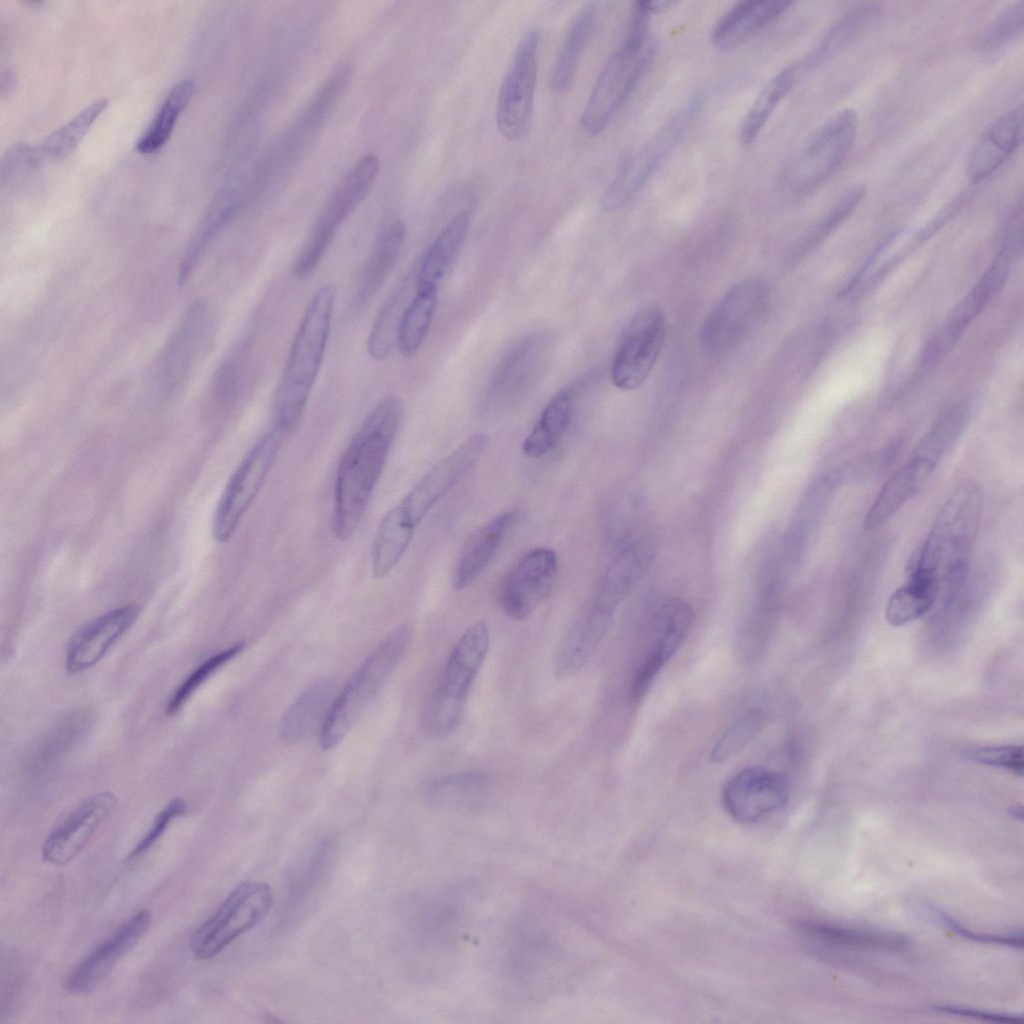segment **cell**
Wrapping results in <instances>:
<instances>
[{
  "label": "cell",
  "mask_w": 1024,
  "mask_h": 1024,
  "mask_svg": "<svg viewBox=\"0 0 1024 1024\" xmlns=\"http://www.w3.org/2000/svg\"><path fill=\"white\" fill-rule=\"evenodd\" d=\"M410 641L406 625L395 627L367 656L335 696L320 729L323 749L335 747L383 687Z\"/></svg>",
  "instance_id": "cell-5"
},
{
  "label": "cell",
  "mask_w": 1024,
  "mask_h": 1024,
  "mask_svg": "<svg viewBox=\"0 0 1024 1024\" xmlns=\"http://www.w3.org/2000/svg\"><path fill=\"white\" fill-rule=\"evenodd\" d=\"M936 466L913 451L911 457L885 482L871 503L864 518V528L875 530L884 525L922 488Z\"/></svg>",
  "instance_id": "cell-28"
},
{
  "label": "cell",
  "mask_w": 1024,
  "mask_h": 1024,
  "mask_svg": "<svg viewBox=\"0 0 1024 1024\" xmlns=\"http://www.w3.org/2000/svg\"><path fill=\"white\" fill-rule=\"evenodd\" d=\"M379 172V159L362 157L325 203L293 266L295 276L310 275L322 262L344 221L366 198Z\"/></svg>",
  "instance_id": "cell-8"
},
{
  "label": "cell",
  "mask_w": 1024,
  "mask_h": 1024,
  "mask_svg": "<svg viewBox=\"0 0 1024 1024\" xmlns=\"http://www.w3.org/2000/svg\"><path fill=\"white\" fill-rule=\"evenodd\" d=\"M139 613L138 605L126 604L79 626L71 635L65 651L68 673L76 674L98 663L133 625Z\"/></svg>",
  "instance_id": "cell-23"
},
{
  "label": "cell",
  "mask_w": 1024,
  "mask_h": 1024,
  "mask_svg": "<svg viewBox=\"0 0 1024 1024\" xmlns=\"http://www.w3.org/2000/svg\"><path fill=\"white\" fill-rule=\"evenodd\" d=\"M983 508L981 490L973 483L958 486L945 501L926 538L909 559L907 571L934 578L940 592L958 589L968 576L970 557Z\"/></svg>",
  "instance_id": "cell-3"
},
{
  "label": "cell",
  "mask_w": 1024,
  "mask_h": 1024,
  "mask_svg": "<svg viewBox=\"0 0 1024 1024\" xmlns=\"http://www.w3.org/2000/svg\"><path fill=\"white\" fill-rule=\"evenodd\" d=\"M403 290L395 291L380 307L371 327L367 349L371 358L385 359L396 344L402 308Z\"/></svg>",
  "instance_id": "cell-45"
},
{
  "label": "cell",
  "mask_w": 1024,
  "mask_h": 1024,
  "mask_svg": "<svg viewBox=\"0 0 1024 1024\" xmlns=\"http://www.w3.org/2000/svg\"><path fill=\"white\" fill-rule=\"evenodd\" d=\"M700 105L699 99L692 100L623 160L601 198L604 211L623 207L649 182L684 137Z\"/></svg>",
  "instance_id": "cell-9"
},
{
  "label": "cell",
  "mask_w": 1024,
  "mask_h": 1024,
  "mask_svg": "<svg viewBox=\"0 0 1024 1024\" xmlns=\"http://www.w3.org/2000/svg\"><path fill=\"white\" fill-rule=\"evenodd\" d=\"M798 929L811 939L854 948L898 952L908 945L907 939L897 933L810 921L799 923Z\"/></svg>",
  "instance_id": "cell-35"
},
{
  "label": "cell",
  "mask_w": 1024,
  "mask_h": 1024,
  "mask_svg": "<svg viewBox=\"0 0 1024 1024\" xmlns=\"http://www.w3.org/2000/svg\"><path fill=\"white\" fill-rule=\"evenodd\" d=\"M194 91L195 82L192 79H183L170 90L136 143L135 148L139 153L152 154L166 144Z\"/></svg>",
  "instance_id": "cell-38"
},
{
  "label": "cell",
  "mask_w": 1024,
  "mask_h": 1024,
  "mask_svg": "<svg viewBox=\"0 0 1024 1024\" xmlns=\"http://www.w3.org/2000/svg\"><path fill=\"white\" fill-rule=\"evenodd\" d=\"M766 300V286L758 279L731 287L704 323L701 341L705 350L721 355L735 347L758 320Z\"/></svg>",
  "instance_id": "cell-15"
},
{
  "label": "cell",
  "mask_w": 1024,
  "mask_h": 1024,
  "mask_svg": "<svg viewBox=\"0 0 1024 1024\" xmlns=\"http://www.w3.org/2000/svg\"><path fill=\"white\" fill-rule=\"evenodd\" d=\"M284 437L271 428L250 448L229 478L214 511L213 538L225 543L260 492L281 449Z\"/></svg>",
  "instance_id": "cell-10"
},
{
  "label": "cell",
  "mask_w": 1024,
  "mask_h": 1024,
  "mask_svg": "<svg viewBox=\"0 0 1024 1024\" xmlns=\"http://www.w3.org/2000/svg\"><path fill=\"white\" fill-rule=\"evenodd\" d=\"M764 714L760 709H751L733 722L713 745L710 759L722 763L742 750L761 730Z\"/></svg>",
  "instance_id": "cell-47"
},
{
  "label": "cell",
  "mask_w": 1024,
  "mask_h": 1024,
  "mask_svg": "<svg viewBox=\"0 0 1024 1024\" xmlns=\"http://www.w3.org/2000/svg\"><path fill=\"white\" fill-rule=\"evenodd\" d=\"M182 798L172 799L154 818L150 828L126 857L131 862L146 853L166 832L171 823L186 812Z\"/></svg>",
  "instance_id": "cell-51"
},
{
  "label": "cell",
  "mask_w": 1024,
  "mask_h": 1024,
  "mask_svg": "<svg viewBox=\"0 0 1024 1024\" xmlns=\"http://www.w3.org/2000/svg\"><path fill=\"white\" fill-rule=\"evenodd\" d=\"M932 1009H934L935 1011L941 1012V1013L953 1014V1015L964 1016V1017H970V1018L986 1020V1021H990V1022L1009 1023V1024H1015V1023H1022L1023 1022V1019L1021 1017H1018V1016L1002 1014V1013H995V1012H989V1011L978 1010V1009H974V1008L962 1007V1006H956V1005H946V1004L934 1005V1006H932Z\"/></svg>",
  "instance_id": "cell-56"
},
{
  "label": "cell",
  "mask_w": 1024,
  "mask_h": 1024,
  "mask_svg": "<svg viewBox=\"0 0 1024 1024\" xmlns=\"http://www.w3.org/2000/svg\"><path fill=\"white\" fill-rule=\"evenodd\" d=\"M44 163L37 146L33 147L27 143H17L4 155L1 162V183L2 185H15L30 175Z\"/></svg>",
  "instance_id": "cell-49"
},
{
  "label": "cell",
  "mask_w": 1024,
  "mask_h": 1024,
  "mask_svg": "<svg viewBox=\"0 0 1024 1024\" xmlns=\"http://www.w3.org/2000/svg\"><path fill=\"white\" fill-rule=\"evenodd\" d=\"M540 41L538 29L524 34L500 85L496 125L502 137L510 142L523 140L531 128Z\"/></svg>",
  "instance_id": "cell-12"
},
{
  "label": "cell",
  "mask_w": 1024,
  "mask_h": 1024,
  "mask_svg": "<svg viewBox=\"0 0 1024 1024\" xmlns=\"http://www.w3.org/2000/svg\"><path fill=\"white\" fill-rule=\"evenodd\" d=\"M210 330L208 304L198 300L186 310L161 355L159 373L165 384L182 383L204 349Z\"/></svg>",
  "instance_id": "cell-24"
},
{
  "label": "cell",
  "mask_w": 1024,
  "mask_h": 1024,
  "mask_svg": "<svg viewBox=\"0 0 1024 1024\" xmlns=\"http://www.w3.org/2000/svg\"><path fill=\"white\" fill-rule=\"evenodd\" d=\"M1023 135L1020 104L988 127L976 142L968 160V175L978 183L997 171L1017 150Z\"/></svg>",
  "instance_id": "cell-26"
},
{
  "label": "cell",
  "mask_w": 1024,
  "mask_h": 1024,
  "mask_svg": "<svg viewBox=\"0 0 1024 1024\" xmlns=\"http://www.w3.org/2000/svg\"><path fill=\"white\" fill-rule=\"evenodd\" d=\"M108 105L104 98L95 100L80 111L37 146L43 161H61L69 157L81 143L91 126L103 113Z\"/></svg>",
  "instance_id": "cell-40"
},
{
  "label": "cell",
  "mask_w": 1024,
  "mask_h": 1024,
  "mask_svg": "<svg viewBox=\"0 0 1024 1024\" xmlns=\"http://www.w3.org/2000/svg\"><path fill=\"white\" fill-rule=\"evenodd\" d=\"M543 339L538 336L527 337L508 355L501 364L493 379L494 396L505 397L520 388L521 382L527 377V370L532 369L535 356L541 352Z\"/></svg>",
  "instance_id": "cell-44"
},
{
  "label": "cell",
  "mask_w": 1024,
  "mask_h": 1024,
  "mask_svg": "<svg viewBox=\"0 0 1024 1024\" xmlns=\"http://www.w3.org/2000/svg\"><path fill=\"white\" fill-rule=\"evenodd\" d=\"M721 797L731 818L743 824L756 823L786 805L789 783L783 774L775 770L747 767L726 782Z\"/></svg>",
  "instance_id": "cell-16"
},
{
  "label": "cell",
  "mask_w": 1024,
  "mask_h": 1024,
  "mask_svg": "<svg viewBox=\"0 0 1024 1024\" xmlns=\"http://www.w3.org/2000/svg\"><path fill=\"white\" fill-rule=\"evenodd\" d=\"M793 5L787 0H747L734 5L712 31L714 46L735 49L776 21Z\"/></svg>",
  "instance_id": "cell-27"
},
{
  "label": "cell",
  "mask_w": 1024,
  "mask_h": 1024,
  "mask_svg": "<svg viewBox=\"0 0 1024 1024\" xmlns=\"http://www.w3.org/2000/svg\"><path fill=\"white\" fill-rule=\"evenodd\" d=\"M238 206L237 201L225 195L220 196L212 203L183 253L178 272L179 285L186 283L217 235L232 219Z\"/></svg>",
  "instance_id": "cell-37"
},
{
  "label": "cell",
  "mask_w": 1024,
  "mask_h": 1024,
  "mask_svg": "<svg viewBox=\"0 0 1024 1024\" xmlns=\"http://www.w3.org/2000/svg\"><path fill=\"white\" fill-rule=\"evenodd\" d=\"M969 415L970 405L967 402H958L949 406L920 440L914 451L937 465L959 438Z\"/></svg>",
  "instance_id": "cell-43"
},
{
  "label": "cell",
  "mask_w": 1024,
  "mask_h": 1024,
  "mask_svg": "<svg viewBox=\"0 0 1024 1024\" xmlns=\"http://www.w3.org/2000/svg\"><path fill=\"white\" fill-rule=\"evenodd\" d=\"M573 412V398L568 390H561L547 403L540 417L525 438L522 450L530 458H539L550 452L567 430Z\"/></svg>",
  "instance_id": "cell-36"
},
{
  "label": "cell",
  "mask_w": 1024,
  "mask_h": 1024,
  "mask_svg": "<svg viewBox=\"0 0 1024 1024\" xmlns=\"http://www.w3.org/2000/svg\"><path fill=\"white\" fill-rule=\"evenodd\" d=\"M650 14L643 1L634 3L626 35L600 70L583 108L580 124L587 135L607 128L653 62L658 42L647 32Z\"/></svg>",
  "instance_id": "cell-4"
},
{
  "label": "cell",
  "mask_w": 1024,
  "mask_h": 1024,
  "mask_svg": "<svg viewBox=\"0 0 1024 1024\" xmlns=\"http://www.w3.org/2000/svg\"><path fill=\"white\" fill-rule=\"evenodd\" d=\"M438 302V290L416 291L405 307L396 345L404 357H412L421 348L430 330Z\"/></svg>",
  "instance_id": "cell-41"
},
{
  "label": "cell",
  "mask_w": 1024,
  "mask_h": 1024,
  "mask_svg": "<svg viewBox=\"0 0 1024 1024\" xmlns=\"http://www.w3.org/2000/svg\"><path fill=\"white\" fill-rule=\"evenodd\" d=\"M558 574V558L548 548L527 552L502 580L498 601L512 619L523 620L546 599Z\"/></svg>",
  "instance_id": "cell-18"
},
{
  "label": "cell",
  "mask_w": 1024,
  "mask_h": 1024,
  "mask_svg": "<svg viewBox=\"0 0 1024 1024\" xmlns=\"http://www.w3.org/2000/svg\"><path fill=\"white\" fill-rule=\"evenodd\" d=\"M273 901V892L267 883H241L192 933L189 940L192 954L199 960L214 958L235 939L262 922Z\"/></svg>",
  "instance_id": "cell-7"
},
{
  "label": "cell",
  "mask_w": 1024,
  "mask_h": 1024,
  "mask_svg": "<svg viewBox=\"0 0 1024 1024\" xmlns=\"http://www.w3.org/2000/svg\"><path fill=\"white\" fill-rule=\"evenodd\" d=\"M938 582L919 571H907V580L889 597L885 618L891 626H903L925 615L940 595Z\"/></svg>",
  "instance_id": "cell-33"
},
{
  "label": "cell",
  "mask_w": 1024,
  "mask_h": 1024,
  "mask_svg": "<svg viewBox=\"0 0 1024 1024\" xmlns=\"http://www.w3.org/2000/svg\"><path fill=\"white\" fill-rule=\"evenodd\" d=\"M597 19L598 4L589 2L578 11L571 21L551 71L550 82L554 91L565 92L572 85Z\"/></svg>",
  "instance_id": "cell-31"
},
{
  "label": "cell",
  "mask_w": 1024,
  "mask_h": 1024,
  "mask_svg": "<svg viewBox=\"0 0 1024 1024\" xmlns=\"http://www.w3.org/2000/svg\"><path fill=\"white\" fill-rule=\"evenodd\" d=\"M693 609L681 598H669L650 614L645 625L643 650L634 668L629 700L637 704L679 649L693 623Z\"/></svg>",
  "instance_id": "cell-13"
},
{
  "label": "cell",
  "mask_w": 1024,
  "mask_h": 1024,
  "mask_svg": "<svg viewBox=\"0 0 1024 1024\" xmlns=\"http://www.w3.org/2000/svg\"><path fill=\"white\" fill-rule=\"evenodd\" d=\"M933 913L935 914V916H937L939 921L943 925H945L949 930L965 939L979 943L1002 945L1016 949H1021L1023 947V936L1021 932H1015L1012 934L1005 935L983 934L969 930L968 928L964 927L962 924L957 922L954 918H952L943 911L934 908Z\"/></svg>",
  "instance_id": "cell-53"
},
{
  "label": "cell",
  "mask_w": 1024,
  "mask_h": 1024,
  "mask_svg": "<svg viewBox=\"0 0 1024 1024\" xmlns=\"http://www.w3.org/2000/svg\"><path fill=\"white\" fill-rule=\"evenodd\" d=\"M117 803L111 792H100L84 799L47 834L42 845L43 859L52 865H66L87 845Z\"/></svg>",
  "instance_id": "cell-21"
},
{
  "label": "cell",
  "mask_w": 1024,
  "mask_h": 1024,
  "mask_svg": "<svg viewBox=\"0 0 1024 1024\" xmlns=\"http://www.w3.org/2000/svg\"><path fill=\"white\" fill-rule=\"evenodd\" d=\"M403 415L402 401L383 398L366 416L338 463L331 531L340 541L357 530L386 466Z\"/></svg>",
  "instance_id": "cell-1"
},
{
  "label": "cell",
  "mask_w": 1024,
  "mask_h": 1024,
  "mask_svg": "<svg viewBox=\"0 0 1024 1024\" xmlns=\"http://www.w3.org/2000/svg\"><path fill=\"white\" fill-rule=\"evenodd\" d=\"M238 369L232 359L225 360L218 368L213 379L214 396L221 402H231L238 389Z\"/></svg>",
  "instance_id": "cell-55"
},
{
  "label": "cell",
  "mask_w": 1024,
  "mask_h": 1024,
  "mask_svg": "<svg viewBox=\"0 0 1024 1024\" xmlns=\"http://www.w3.org/2000/svg\"><path fill=\"white\" fill-rule=\"evenodd\" d=\"M151 919L150 911L141 910L122 923L70 971L65 989L75 994L92 991L144 937Z\"/></svg>",
  "instance_id": "cell-22"
},
{
  "label": "cell",
  "mask_w": 1024,
  "mask_h": 1024,
  "mask_svg": "<svg viewBox=\"0 0 1024 1024\" xmlns=\"http://www.w3.org/2000/svg\"><path fill=\"white\" fill-rule=\"evenodd\" d=\"M244 646L243 642L235 643L208 657L198 665L172 692L165 706L166 714L174 715L178 713L198 688L201 687L217 670L237 656L243 650Z\"/></svg>",
  "instance_id": "cell-46"
},
{
  "label": "cell",
  "mask_w": 1024,
  "mask_h": 1024,
  "mask_svg": "<svg viewBox=\"0 0 1024 1024\" xmlns=\"http://www.w3.org/2000/svg\"><path fill=\"white\" fill-rule=\"evenodd\" d=\"M516 511H506L477 529L465 542L458 556L452 585L462 590L485 570L501 543L517 521Z\"/></svg>",
  "instance_id": "cell-29"
},
{
  "label": "cell",
  "mask_w": 1024,
  "mask_h": 1024,
  "mask_svg": "<svg viewBox=\"0 0 1024 1024\" xmlns=\"http://www.w3.org/2000/svg\"><path fill=\"white\" fill-rule=\"evenodd\" d=\"M872 4H862L842 16L826 32L819 45L799 68H812L839 53L862 33L876 14Z\"/></svg>",
  "instance_id": "cell-42"
},
{
  "label": "cell",
  "mask_w": 1024,
  "mask_h": 1024,
  "mask_svg": "<svg viewBox=\"0 0 1024 1024\" xmlns=\"http://www.w3.org/2000/svg\"><path fill=\"white\" fill-rule=\"evenodd\" d=\"M973 762L995 766L1022 775L1024 772L1023 747L1018 745L987 746L971 749L966 754Z\"/></svg>",
  "instance_id": "cell-52"
},
{
  "label": "cell",
  "mask_w": 1024,
  "mask_h": 1024,
  "mask_svg": "<svg viewBox=\"0 0 1024 1024\" xmlns=\"http://www.w3.org/2000/svg\"><path fill=\"white\" fill-rule=\"evenodd\" d=\"M656 551L650 537L627 544L605 569L587 611L610 625L618 607L650 569Z\"/></svg>",
  "instance_id": "cell-20"
},
{
  "label": "cell",
  "mask_w": 1024,
  "mask_h": 1024,
  "mask_svg": "<svg viewBox=\"0 0 1024 1024\" xmlns=\"http://www.w3.org/2000/svg\"><path fill=\"white\" fill-rule=\"evenodd\" d=\"M1009 814L1017 820H1022V808L1020 806L1010 808Z\"/></svg>",
  "instance_id": "cell-57"
},
{
  "label": "cell",
  "mask_w": 1024,
  "mask_h": 1024,
  "mask_svg": "<svg viewBox=\"0 0 1024 1024\" xmlns=\"http://www.w3.org/2000/svg\"><path fill=\"white\" fill-rule=\"evenodd\" d=\"M406 234V225L391 223L376 240L360 274L357 300L360 304L373 297L393 270Z\"/></svg>",
  "instance_id": "cell-34"
},
{
  "label": "cell",
  "mask_w": 1024,
  "mask_h": 1024,
  "mask_svg": "<svg viewBox=\"0 0 1024 1024\" xmlns=\"http://www.w3.org/2000/svg\"><path fill=\"white\" fill-rule=\"evenodd\" d=\"M1023 8V1L1007 6L986 30L983 47L995 49L1017 38L1023 31Z\"/></svg>",
  "instance_id": "cell-50"
},
{
  "label": "cell",
  "mask_w": 1024,
  "mask_h": 1024,
  "mask_svg": "<svg viewBox=\"0 0 1024 1024\" xmlns=\"http://www.w3.org/2000/svg\"><path fill=\"white\" fill-rule=\"evenodd\" d=\"M487 784L488 778L484 773L468 771L446 776L433 790L435 797L444 803L465 804L481 795Z\"/></svg>",
  "instance_id": "cell-48"
},
{
  "label": "cell",
  "mask_w": 1024,
  "mask_h": 1024,
  "mask_svg": "<svg viewBox=\"0 0 1024 1024\" xmlns=\"http://www.w3.org/2000/svg\"><path fill=\"white\" fill-rule=\"evenodd\" d=\"M665 338V318L658 306L639 310L625 327L611 365L613 384L621 390L641 386L652 371Z\"/></svg>",
  "instance_id": "cell-14"
},
{
  "label": "cell",
  "mask_w": 1024,
  "mask_h": 1024,
  "mask_svg": "<svg viewBox=\"0 0 1024 1024\" xmlns=\"http://www.w3.org/2000/svg\"><path fill=\"white\" fill-rule=\"evenodd\" d=\"M489 645V627L479 621L453 646L427 709V726L433 735L445 736L460 724Z\"/></svg>",
  "instance_id": "cell-6"
},
{
  "label": "cell",
  "mask_w": 1024,
  "mask_h": 1024,
  "mask_svg": "<svg viewBox=\"0 0 1024 1024\" xmlns=\"http://www.w3.org/2000/svg\"><path fill=\"white\" fill-rule=\"evenodd\" d=\"M1017 248L1002 243V247L992 264L980 280L959 302L949 315L941 330L931 339L926 347L922 365L930 368L947 355L961 337L971 321L983 310L986 304L1003 287Z\"/></svg>",
  "instance_id": "cell-17"
},
{
  "label": "cell",
  "mask_w": 1024,
  "mask_h": 1024,
  "mask_svg": "<svg viewBox=\"0 0 1024 1024\" xmlns=\"http://www.w3.org/2000/svg\"><path fill=\"white\" fill-rule=\"evenodd\" d=\"M798 72V66L786 67L761 89L741 126V140L745 145H750L759 136L777 106L791 90Z\"/></svg>",
  "instance_id": "cell-39"
},
{
  "label": "cell",
  "mask_w": 1024,
  "mask_h": 1024,
  "mask_svg": "<svg viewBox=\"0 0 1024 1024\" xmlns=\"http://www.w3.org/2000/svg\"><path fill=\"white\" fill-rule=\"evenodd\" d=\"M834 488L829 475H821L806 488L797 503L784 539V553L792 563L801 561L819 534Z\"/></svg>",
  "instance_id": "cell-25"
},
{
  "label": "cell",
  "mask_w": 1024,
  "mask_h": 1024,
  "mask_svg": "<svg viewBox=\"0 0 1024 1024\" xmlns=\"http://www.w3.org/2000/svg\"><path fill=\"white\" fill-rule=\"evenodd\" d=\"M487 443L486 434L480 432L472 434L431 467L405 495L400 503L418 524L476 465L485 451Z\"/></svg>",
  "instance_id": "cell-19"
},
{
  "label": "cell",
  "mask_w": 1024,
  "mask_h": 1024,
  "mask_svg": "<svg viewBox=\"0 0 1024 1024\" xmlns=\"http://www.w3.org/2000/svg\"><path fill=\"white\" fill-rule=\"evenodd\" d=\"M864 194L865 188L862 185L848 189L840 197L826 218L820 223L812 237V240L819 241L835 229L854 210L863 198Z\"/></svg>",
  "instance_id": "cell-54"
},
{
  "label": "cell",
  "mask_w": 1024,
  "mask_h": 1024,
  "mask_svg": "<svg viewBox=\"0 0 1024 1024\" xmlns=\"http://www.w3.org/2000/svg\"><path fill=\"white\" fill-rule=\"evenodd\" d=\"M469 210L455 214L428 249L416 278V291L438 290L441 280L453 266L470 225Z\"/></svg>",
  "instance_id": "cell-30"
},
{
  "label": "cell",
  "mask_w": 1024,
  "mask_h": 1024,
  "mask_svg": "<svg viewBox=\"0 0 1024 1024\" xmlns=\"http://www.w3.org/2000/svg\"><path fill=\"white\" fill-rule=\"evenodd\" d=\"M336 295L332 283L315 292L293 339L272 407V428L286 438L297 429L321 369Z\"/></svg>",
  "instance_id": "cell-2"
},
{
  "label": "cell",
  "mask_w": 1024,
  "mask_h": 1024,
  "mask_svg": "<svg viewBox=\"0 0 1024 1024\" xmlns=\"http://www.w3.org/2000/svg\"><path fill=\"white\" fill-rule=\"evenodd\" d=\"M853 109L836 112L805 141L791 161L786 184L796 193L808 192L833 174L847 157L857 132Z\"/></svg>",
  "instance_id": "cell-11"
},
{
  "label": "cell",
  "mask_w": 1024,
  "mask_h": 1024,
  "mask_svg": "<svg viewBox=\"0 0 1024 1024\" xmlns=\"http://www.w3.org/2000/svg\"><path fill=\"white\" fill-rule=\"evenodd\" d=\"M330 682H317L304 691L284 713L279 733L285 742H296L322 724L335 698ZM321 729V728H320Z\"/></svg>",
  "instance_id": "cell-32"
}]
</instances>
